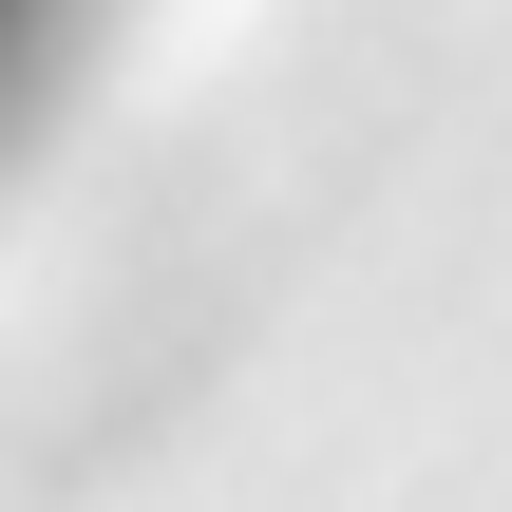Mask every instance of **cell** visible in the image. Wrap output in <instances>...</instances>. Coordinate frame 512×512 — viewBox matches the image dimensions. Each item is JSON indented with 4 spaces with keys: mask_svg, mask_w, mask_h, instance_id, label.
Masks as SVG:
<instances>
[{
    "mask_svg": "<svg viewBox=\"0 0 512 512\" xmlns=\"http://www.w3.org/2000/svg\"><path fill=\"white\" fill-rule=\"evenodd\" d=\"M95 38V0H0V152L38 133V95H57V57Z\"/></svg>",
    "mask_w": 512,
    "mask_h": 512,
    "instance_id": "1",
    "label": "cell"
}]
</instances>
